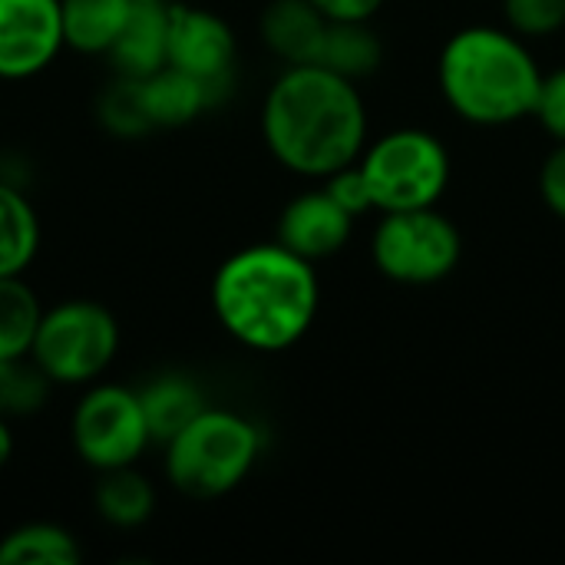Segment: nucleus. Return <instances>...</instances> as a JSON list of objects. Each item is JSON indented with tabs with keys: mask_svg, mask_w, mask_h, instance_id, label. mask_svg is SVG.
Wrapping results in <instances>:
<instances>
[{
	"mask_svg": "<svg viewBox=\"0 0 565 565\" xmlns=\"http://www.w3.org/2000/svg\"><path fill=\"white\" fill-rule=\"evenodd\" d=\"M79 543L56 523H26L0 540V565H76Z\"/></svg>",
	"mask_w": 565,
	"mask_h": 565,
	"instance_id": "nucleus-20",
	"label": "nucleus"
},
{
	"mask_svg": "<svg viewBox=\"0 0 565 565\" xmlns=\"http://www.w3.org/2000/svg\"><path fill=\"white\" fill-rule=\"evenodd\" d=\"M324 192L354 218L374 212V199H371V189H367V179H364L358 159L341 166V169H334L331 175H324Z\"/></svg>",
	"mask_w": 565,
	"mask_h": 565,
	"instance_id": "nucleus-25",
	"label": "nucleus"
},
{
	"mask_svg": "<svg viewBox=\"0 0 565 565\" xmlns=\"http://www.w3.org/2000/svg\"><path fill=\"white\" fill-rule=\"evenodd\" d=\"M66 50L60 0H0V79H33Z\"/></svg>",
	"mask_w": 565,
	"mask_h": 565,
	"instance_id": "nucleus-10",
	"label": "nucleus"
},
{
	"mask_svg": "<svg viewBox=\"0 0 565 565\" xmlns=\"http://www.w3.org/2000/svg\"><path fill=\"white\" fill-rule=\"evenodd\" d=\"M139 404L152 444L172 440L185 424H192L209 407L205 391L189 374H175V371H166L152 377L146 387H139Z\"/></svg>",
	"mask_w": 565,
	"mask_h": 565,
	"instance_id": "nucleus-15",
	"label": "nucleus"
},
{
	"mask_svg": "<svg viewBox=\"0 0 565 565\" xmlns=\"http://www.w3.org/2000/svg\"><path fill=\"white\" fill-rule=\"evenodd\" d=\"M70 440L76 457L96 473L132 467L152 444L139 391L106 381L86 384L70 417Z\"/></svg>",
	"mask_w": 565,
	"mask_h": 565,
	"instance_id": "nucleus-8",
	"label": "nucleus"
},
{
	"mask_svg": "<svg viewBox=\"0 0 565 565\" xmlns=\"http://www.w3.org/2000/svg\"><path fill=\"white\" fill-rule=\"evenodd\" d=\"M540 195L543 205L565 222V142H556L540 166Z\"/></svg>",
	"mask_w": 565,
	"mask_h": 565,
	"instance_id": "nucleus-27",
	"label": "nucleus"
},
{
	"mask_svg": "<svg viewBox=\"0 0 565 565\" xmlns=\"http://www.w3.org/2000/svg\"><path fill=\"white\" fill-rule=\"evenodd\" d=\"M93 507L99 520H106L116 530H139L156 513V487L146 473L132 467L106 470L99 473V483L93 490Z\"/></svg>",
	"mask_w": 565,
	"mask_h": 565,
	"instance_id": "nucleus-17",
	"label": "nucleus"
},
{
	"mask_svg": "<svg viewBox=\"0 0 565 565\" xmlns=\"http://www.w3.org/2000/svg\"><path fill=\"white\" fill-rule=\"evenodd\" d=\"M119 354V321L93 298H70L43 308L30 358L53 387H86L106 374Z\"/></svg>",
	"mask_w": 565,
	"mask_h": 565,
	"instance_id": "nucleus-5",
	"label": "nucleus"
},
{
	"mask_svg": "<svg viewBox=\"0 0 565 565\" xmlns=\"http://www.w3.org/2000/svg\"><path fill=\"white\" fill-rule=\"evenodd\" d=\"M166 40H169V3H132L106 56L116 76L146 79L166 66Z\"/></svg>",
	"mask_w": 565,
	"mask_h": 565,
	"instance_id": "nucleus-14",
	"label": "nucleus"
},
{
	"mask_svg": "<svg viewBox=\"0 0 565 565\" xmlns=\"http://www.w3.org/2000/svg\"><path fill=\"white\" fill-rule=\"evenodd\" d=\"M371 258L387 281L424 288L454 275L463 258V235L437 205L381 212L371 235Z\"/></svg>",
	"mask_w": 565,
	"mask_h": 565,
	"instance_id": "nucleus-7",
	"label": "nucleus"
},
{
	"mask_svg": "<svg viewBox=\"0 0 565 565\" xmlns=\"http://www.w3.org/2000/svg\"><path fill=\"white\" fill-rule=\"evenodd\" d=\"M96 119L106 132L119 139H139L152 132V119L142 103V86L139 79L116 76L96 99Z\"/></svg>",
	"mask_w": 565,
	"mask_h": 565,
	"instance_id": "nucleus-23",
	"label": "nucleus"
},
{
	"mask_svg": "<svg viewBox=\"0 0 565 565\" xmlns=\"http://www.w3.org/2000/svg\"><path fill=\"white\" fill-rule=\"evenodd\" d=\"M351 232L354 215H348L324 189H308L281 209L275 242L318 265L334 258L351 242Z\"/></svg>",
	"mask_w": 565,
	"mask_h": 565,
	"instance_id": "nucleus-11",
	"label": "nucleus"
},
{
	"mask_svg": "<svg viewBox=\"0 0 565 565\" xmlns=\"http://www.w3.org/2000/svg\"><path fill=\"white\" fill-rule=\"evenodd\" d=\"M321 285L315 262L281 242L245 245L212 275V315L248 351L278 354L295 348L315 324Z\"/></svg>",
	"mask_w": 565,
	"mask_h": 565,
	"instance_id": "nucleus-2",
	"label": "nucleus"
},
{
	"mask_svg": "<svg viewBox=\"0 0 565 565\" xmlns=\"http://www.w3.org/2000/svg\"><path fill=\"white\" fill-rule=\"evenodd\" d=\"M328 23L331 20L311 0H271L262 10L258 33L285 66H301L318 63Z\"/></svg>",
	"mask_w": 565,
	"mask_h": 565,
	"instance_id": "nucleus-13",
	"label": "nucleus"
},
{
	"mask_svg": "<svg viewBox=\"0 0 565 565\" xmlns=\"http://www.w3.org/2000/svg\"><path fill=\"white\" fill-rule=\"evenodd\" d=\"M13 460V430H10V420L0 417V470Z\"/></svg>",
	"mask_w": 565,
	"mask_h": 565,
	"instance_id": "nucleus-29",
	"label": "nucleus"
},
{
	"mask_svg": "<svg viewBox=\"0 0 565 565\" xmlns=\"http://www.w3.org/2000/svg\"><path fill=\"white\" fill-rule=\"evenodd\" d=\"M503 17L523 40H540L565 30V0H503Z\"/></svg>",
	"mask_w": 565,
	"mask_h": 565,
	"instance_id": "nucleus-24",
	"label": "nucleus"
},
{
	"mask_svg": "<svg viewBox=\"0 0 565 565\" xmlns=\"http://www.w3.org/2000/svg\"><path fill=\"white\" fill-rule=\"evenodd\" d=\"M437 83L447 106L473 126H513L533 116L543 66L510 26L473 23L457 30L437 60Z\"/></svg>",
	"mask_w": 565,
	"mask_h": 565,
	"instance_id": "nucleus-3",
	"label": "nucleus"
},
{
	"mask_svg": "<svg viewBox=\"0 0 565 565\" xmlns=\"http://www.w3.org/2000/svg\"><path fill=\"white\" fill-rule=\"evenodd\" d=\"M166 63L185 70L222 89L235 86L238 40L218 13L189 3H169V40Z\"/></svg>",
	"mask_w": 565,
	"mask_h": 565,
	"instance_id": "nucleus-9",
	"label": "nucleus"
},
{
	"mask_svg": "<svg viewBox=\"0 0 565 565\" xmlns=\"http://www.w3.org/2000/svg\"><path fill=\"white\" fill-rule=\"evenodd\" d=\"M132 3H169V0H132Z\"/></svg>",
	"mask_w": 565,
	"mask_h": 565,
	"instance_id": "nucleus-30",
	"label": "nucleus"
},
{
	"mask_svg": "<svg viewBox=\"0 0 565 565\" xmlns=\"http://www.w3.org/2000/svg\"><path fill=\"white\" fill-rule=\"evenodd\" d=\"M53 381L33 358H0V417H33L46 407Z\"/></svg>",
	"mask_w": 565,
	"mask_h": 565,
	"instance_id": "nucleus-22",
	"label": "nucleus"
},
{
	"mask_svg": "<svg viewBox=\"0 0 565 565\" xmlns=\"http://www.w3.org/2000/svg\"><path fill=\"white\" fill-rule=\"evenodd\" d=\"M533 116L556 142H565V66L543 73V86H540Z\"/></svg>",
	"mask_w": 565,
	"mask_h": 565,
	"instance_id": "nucleus-26",
	"label": "nucleus"
},
{
	"mask_svg": "<svg viewBox=\"0 0 565 565\" xmlns=\"http://www.w3.org/2000/svg\"><path fill=\"white\" fill-rule=\"evenodd\" d=\"M166 447V480L192 500H218L238 490L255 470L265 434L255 420L228 407H205Z\"/></svg>",
	"mask_w": 565,
	"mask_h": 565,
	"instance_id": "nucleus-4",
	"label": "nucleus"
},
{
	"mask_svg": "<svg viewBox=\"0 0 565 565\" xmlns=\"http://www.w3.org/2000/svg\"><path fill=\"white\" fill-rule=\"evenodd\" d=\"M43 305L23 275H0V358H26Z\"/></svg>",
	"mask_w": 565,
	"mask_h": 565,
	"instance_id": "nucleus-21",
	"label": "nucleus"
},
{
	"mask_svg": "<svg viewBox=\"0 0 565 565\" xmlns=\"http://www.w3.org/2000/svg\"><path fill=\"white\" fill-rule=\"evenodd\" d=\"M384 63V40L371 26V20H331L318 66L358 83L381 70Z\"/></svg>",
	"mask_w": 565,
	"mask_h": 565,
	"instance_id": "nucleus-16",
	"label": "nucleus"
},
{
	"mask_svg": "<svg viewBox=\"0 0 565 565\" xmlns=\"http://www.w3.org/2000/svg\"><path fill=\"white\" fill-rule=\"evenodd\" d=\"M132 0H60L63 43L86 56H106L119 36Z\"/></svg>",
	"mask_w": 565,
	"mask_h": 565,
	"instance_id": "nucleus-18",
	"label": "nucleus"
},
{
	"mask_svg": "<svg viewBox=\"0 0 565 565\" xmlns=\"http://www.w3.org/2000/svg\"><path fill=\"white\" fill-rule=\"evenodd\" d=\"M262 136L278 166L324 179L367 146V106L358 83L318 66H285L262 103Z\"/></svg>",
	"mask_w": 565,
	"mask_h": 565,
	"instance_id": "nucleus-1",
	"label": "nucleus"
},
{
	"mask_svg": "<svg viewBox=\"0 0 565 565\" xmlns=\"http://www.w3.org/2000/svg\"><path fill=\"white\" fill-rule=\"evenodd\" d=\"M328 20H374L384 0H311Z\"/></svg>",
	"mask_w": 565,
	"mask_h": 565,
	"instance_id": "nucleus-28",
	"label": "nucleus"
},
{
	"mask_svg": "<svg viewBox=\"0 0 565 565\" xmlns=\"http://www.w3.org/2000/svg\"><path fill=\"white\" fill-rule=\"evenodd\" d=\"M142 86V103L152 119V129H179L195 122L205 109L218 106L232 89H222L215 83H205L185 70L162 66L152 76L139 79Z\"/></svg>",
	"mask_w": 565,
	"mask_h": 565,
	"instance_id": "nucleus-12",
	"label": "nucleus"
},
{
	"mask_svg": "<svg viewBox=\"0 0 565 565\" xmlns=\"http://www.w3.org/2000/svg\"><path fill=\"white\" fill-rule=\"evenodd\" d=\"M374 212H407L437 205L450 185V152L427 129H391L358 156Z\"/></svg>",
	"mask_w": 565,
	"mask_h": 565,
	"instance_id": "nucleus-6",
	"label": "nucleus"
},
{
	"mask_svg": "<svg viewBox=\"0 0 565 565\" xmlns=\"http://www.w3.org/2000/svg\"><path fill=\"white\" fill-rule=\"evenodd\" d=\"M40 252V218L30 199L0 179V275H23Z\"/></svg>",
	"mask_w": 565,
	"mask_h": 565,
	"instance_id": "nucleus-19",
	"label": "nucleus"
}]
</instances>
